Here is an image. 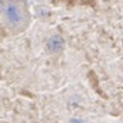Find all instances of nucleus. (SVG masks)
<instances>
[{
	"label": "nucleus",
	"mask_w": 123,
	"mask_h": 123,
	"mask_svg": "<svg viewBox=\"0 0 123 123\" xmlns=\"http://www.w3.org/2000/svg\"><path fill=\"white\" fill-rule=\"evenodd\" d=\"M4 15L7 18V22L11 26H15V27L23 26L26 23V19H27L26 10L22 7V4L14 3V1L7 4V7L4 10Z\"/></svg>",
	"instance_id": "f257e3e1"
},
{
	"label": "nucleus",
	"mask_w": 123,
	"mask_h": 123,
	"mask_svg": "<svg viewBox=\"0 0 123 123\" xmlns=\"http://www.w3.org/2000/svg\"><path fill=\"white\" fill-rule=\"evenodd\" d=\"M63 44H64L63 38L59 37V36H55V37H52V38L48 41V49L51 52H59V51H62V48H63Z\"/></svg>",
	"instance_id": "f03ea898"
},
{
	"label": "nucleus",
	"mask_w": 123,
	"mask_h": 123,
	"mask_svg": "<svg viewBox=\"0 0 123 123\" xmlns=\"http://www.w3.org/2000/svg\"><path fill=\"white\" fill-rule=\"evenodd\" d=\"M0 4H1V1H0Z\"/></svg>",
	"instance_id": "7ed1b4c3"
}]
</instances>
